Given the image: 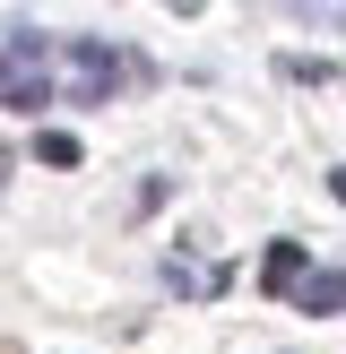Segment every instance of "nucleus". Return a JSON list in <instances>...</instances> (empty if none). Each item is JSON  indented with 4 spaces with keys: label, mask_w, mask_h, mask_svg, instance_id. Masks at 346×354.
Masks as SVG:
<instances>
[{
    "label": "nucleus",
    "mask_w": 346,
    "mask_h": 354,
    "mask_svg": "<svg viewBox=\"0 0 346 354\" xmlns=\"http://www.w3.org/2000/svg\"><path fill=\"white\" fill-rule=\"evenodd\" d=\"M311 277V259H303V242H268V259H260V286L268 294H294Z\"/></svg>",
    "instance_id": "nucleus-4"
},
{
    "label": "nucleus",
    "mask_w": 346,
    "mask_h": 354,
    "mask_svg": "<svg viewBox=\"0 0 346 354\" xmlns=\"http://www.w3.org/2000/svg\"><path fill=\"white\" fill-rule=\"evenodd\" d=\"M0 104H9V113H44V104H52V78H44V69H17L9 52H0Z\"/></svg>",
    "instance_id": "nucleus-2"
},
{
    "label": "nucleus",
    "mask_w": 346,
    "mask_h": 354,
    "mask_svg": "<svg viewBox=\"0 0 346 354\" xmlns=\"http://www.w3.org/2000/svg\"><path fill=\"white\" fill-rule=\"evenodd\" d=\"M35 156H44V165H78V138L69 130H35Z\"/></svg>",
    "instance_id": "nucleus-6"
},
{
    "label": "nucleus",
    "mask_w": 346,
    "mask_h": 354,
    "mask_svg": "<svg viewBox=\"0 0 346 354\" xmlns=\"http://www.w3.org/2000/svg\"><path fill=\"white\" fill-rule=\"evenodd\" d=\"M294 311H311V320H346V277L338 268H311L303 286H294Z\"/></svg>",
    "instance_id": "nucleus-3"
},
{
    "label": "nucleus",
    "mask_w": 346,
    "mask_h": 354,
    "mask_svg": "<svg viewBox=\"0 0 346 354\" xmlns=\"http://www.w3.org/2000/svg\"><path fill=\"white\" fill-rule=\"evenodd\" d=\"M277 69H286V78H303V86H311V78H320V86L338 78V61H329V52H320V61H311V52H286V61H277Z\"/></svg>",
    "instance_id": "nucleus-5"
},
{
    "label": "nucleus",
    "mask_w": 346,
    "mask_h": 354,
    "mask_svg": "<svg viewBox=\"0 0 346 354\" xmlns=\"http://www.w3.org/2000/svg\"><path fill=\"white\" fill-rule=\"evenodd\" d=\"M61 69H69V104H113L121 78H147L130 52H113L104 35H69L61 44Z\"/></svg>",
    "instance_id": "nucleus-1"
}]
</instances>
